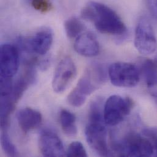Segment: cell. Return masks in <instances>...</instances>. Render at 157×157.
<instances>
[{"label": "cell", "instance_id": "obj_1", "mask_svg": "<svg viewBox=\"0 0 157 157\" xmlns=\"http://www.w3.org/2000/svg\"><path fill=\"white\" fill-rule=\"evenodd\" d=\"M103 68L94 65L85 71L76 87L68 96V101L73 106L80 107L86 101L87 97L97 90L105 81Z\"/></svg>", "mask_w": 157, "mask_h": 157}, {"label": "cell", "instance_id": "obj_2", "mask_svg": "<svg viewBox=\"0 0 157 157\" xmlns=\"http://www.w3.org/2000/svg\"><path fill=\"white\" fill-rule=\"evenodd\" d=\"M94 9L92 22L101 33L111 35H122L127 27L117 13L108 6L95 1H90Z\"/></svg>", "mask_w": 157, "mask_h": 157}, {"label": "cell", "instance_id": "obj_3", "mask_svg": "<svg viewBox=\"0 0 157 157\" xmlns=\"http://www.w3.org/2000/svg\"><path fill=\"white\" fill-rule=\"evenodd\" d=\"M114 149L119 155L124 157H151L154 152L152 142L136 133L127 135Z\"/></svg>", "mask_w": 157, "mask_h": 157}, {"label": "cell", "instance_id": "obj_4", "mask_svg": "<svg viewBox=\"0 0 157 157\" xmlns=\"http://www.w3.org/2000/svg\"><path fill=\"white\" fill-rule=\"evenodd\" d=\"M103 108L105 124L114 126L120 124L130 114L133 108V101L128 97L113 95L107 99Z\"/></svg>", "mask_w": 157, "mask_h": 157}, {"label": "cell", "instance_id": "obj_5", "mask_svg": "<svg viewBox=\"0 0 157 157\" xmlns=\"http://www.w3.org/2000/svg\"><path fill=\"white\" fill-rule=\"evenodd\" d=\"M108 76L111 83L115 86L133 87L140 81V71L132 63L117 62L109 66Z\"/></svg>", "mask_w": 157, "mask_h": 157}, {"label": "cell", "instance_id": "obj_6", "mask_svg": "<svg viewBox=\"0 0 157 157\" xmlns=\"http://www.w3.org/2000/svg\"><path fill=\"white\" fill-rule=\"evenodd\" d=\"M134 44L136 50L143 55L152 54L157 49V38L154 28L145 17H141L138 21Z\"/></svg>", "mask_w": 157, "mask_h": 157}, {"label": "cell", "instance_id": "obj_7", "mask_svg": "<svg viewBox=\"0 0 157 157\" xmlns=\"http://www.w3.org/2000/svg\"><path fill=\"white\" fill-rule=\"evenodd\" d=\"M105 124V122H88L85 129V136L88 144L101 157L109 155Z\"/></svg>", "mask_w": 157, "mask_h": 157}, {"label": "cell", "instance_id": "obj_8", "mask_svg": "<svg viewBox=\"0 0 157 157\" xmlns=\"http://www.w3.org/2000/svg\"><path fill=\"white\" fill-rule=\"evenodd\" d=\"M77 75V67L69 58L63 59L58 65L52 81L53 90L58 93L64 92Z\"/></svg>", "mask_w": 157, "mask_h": 157}, {"label": "cell", "instance_id": "obj_9", "mask_svg": "<svg viewBox=\"0 0 157 157\" xmlns=\"http://www.w3.org/2000/svg\"><path fill=\"white\" fill-rule=\"evenodd\" d=\"M53 41V34L48 28L38 31L31 39H20L19 44L23 50L40 55H45L50 49Z\"/></svg>", "mask_w": 157, "mask_h": 157}, {"label": "cell", "instance_id": "obj_10", "mask_svg": "<svg viewBox=\"0 0 157 157\" xmlns=\"http://www.w3.org/2000/svg\"><path fill=\"white\" fill-rule=\"evenodd\" d=\"M19 63L18 49L12 44H2L0 50L1 77L12 78L18 70Z\"/></svg>", "mask_w": 157, "mask_h": 157}, {"label": "cell", "instance_id": "obj_11", "mask_svg": "<svg viewBox=\"0 0 157 157\" xmlns=\"http://www.w3.org/2000/svg\"><path fill=\"white\" fill-rule=\"evenodd\" d=\"M39 146L44 157H64L66 155L62 141L55 133L49 130H44L41 132Z\"/></svg>", "mask_w": 157, "mask_h": 157}, {"label": "cell", "instance_id": "obj_12", "mask_svg": "<svg viewBox=\"0 0 157 157\" xmlns=\"http://www.w3.org/2000/svg\"><path fill=\"white\" fill-rule=\"evenodd\" d=\"M74 48L79 55L85 57H94L99 53L100 45L96 36L90 32L81 34L74 43Z\"/></svg>", "mask_w": 157, "mask_h": 157}, {"label": "cell", "instance_id": "obj_13", "mask_svg": "<svg viewBox=\"0 0 157 157\" xmlns=\"http://www.w3.org/2000/svg\"><path fill=\"white\" fill-rule=\"evenodd\" d=\"M17 119L21 130L25 133H28L40 124L42 116L39 111L30 108H25L18 111Z\"/></svg>", "mask_w": 157, "mask_h": 157}, {"label": "cell", "instance_id": "obj_14", "mask_svg": "<svg viewBox=\"0 0 157 157\" xmlns=\"http://www.w3.org/2000/svg\"><path fill=\"white\" fill-rule=\"evenodd\" d=\"M141 72L144 77L148 91L157 98V61L146 59L141 66Z\"/></svg>", "mask_w": 157, "mask_h": 157}, {"label": "cell", "instance_id": "obj_15", "mask_svg": "<svg viewBox=\"0 0 157 157\" xmlns=\"http://www.w3.org/2000/svg\"><path fill=\"white\" fill-rule=\"evenodd\" d=\"M59 122L64 133L69 136H75L77 133L76 117L67 109H63L59 114Z\"/></svg>", "mask_w": 157, "mask_h": 157}, {"label": "cell", "instance_id": "obj_16", "mask_svg": "<svg viewBox=\"0 0 157 157\" xmlns=\"http://www.w3.org/2000/svg\"><path fill=\"white\" fill-rule=\"evenodd\" d=\"M66 35L69 38H77L82 33L85 26L77 17H71L66 20L64 23Z\"/></svg>", "mask_w": 157, "mask_h": 157}, {"label": "cell", "instance_id": "obj_17", "mask_svg": "<svg viewBox=\"0 0 157 157\" xmlns=\"http://www.w3.org/2000/svg\"><path fill=\"white\" fill-rule=\"evenodd\" d=\"M1 144L4 153L8 157H18V152L15 145L12 143L7 133L6 128H2L1 135Z\"/></svg>", "mask_w": 157, "mask_h": 157}, {"label": "cell", "instance_id": "obj_18", "mask_svg": "<svg viewBox=\"0 0 157 157\" xmlns=\"http://www.w3.org/2000/svg\"><path fill=\"white\" fill-rule=\"evenodd\" d=\"M67 157H87V153L81 143L72 142L69 146L66 152Z\"/></svg>", "mask_w": 157, "mask_h": 157}, {"label": "cell", "instance_id": "obj_19", "mask_svg": "<svg viewBox=\"0 0 157 157\" xmlns=\"http://www.w3.org/2000/svg\"><path fill=\"white\" fill-rule=\"evenodd\" d=\"M31 5L34 9L41 12H47L53 8L50 0H32Z\"/></svg>", "mask_w": 157, "mask_h": 157}, {"label": "cell", "instance_id": "obj_20", "mask_svg": "<svg viewBox=\"0 0 157 157\" xmlns=\"http://www.w3.org/2000/svg\"><path fill=\"white\" fill-rule=\"evenodd\" d=\"M12 88V78L1 77V96L10 95Z\"/></svg>", "mask_w": 157, "mask_h": 157}, {"label": "cell", "instance_id": "obj_21", "mask_svg": "<svg viewBox=\"0 0 157 157\" xmlns=\"http://www.w3.org/2000/svg\"><path fill=\"white\" fill-rule=\"evenodd\" d=\"M147 4L151 13L157 19V3L156 0H147Z\"/></svg>", "mask_w": 157, "mask_h": 157}, {"label": "cell", "instance_id": "obj_22", "mask_svg": "<svg viewBox=\"0 0 157 157\" xmlns=\"http://www.w3.org/2000/svg\"><path fill=\"white\" fill-rule=\"evenodd\" d=\"M37 64L40 70L44 71L48 69V68L49 67L50 64V61L48 59H43L41 61H40L39 63H38Z\"/></svg>", "mask_w": 157, "mask_h": 157}, {"label": "cell", "instance_id": "obj_23", "mask_svg": "<svg viewBox=\"0 0 157 157\" xmlns=\"http://www.w3.org/2000/svg\"><path fill=\"white\" fill-rule=\"evenodd\" d=\"M156 2H157V0H156Z\"/></svg>", "mask_w": 157, "mask_h": 157}, {"label": "cell", "instance_id": "obj_24", "mask_svg": "<svg viewBox=\"0 0 157 157\" xmlns=\"http://www.w3.org/2000/svg\"><path fill=\"white\" fill-rule=\"evenodd\" d=\"M156 60H157V59H156Z\"/></svg>", "mask_w": 157, "mask_h": 157}]
</instances>
